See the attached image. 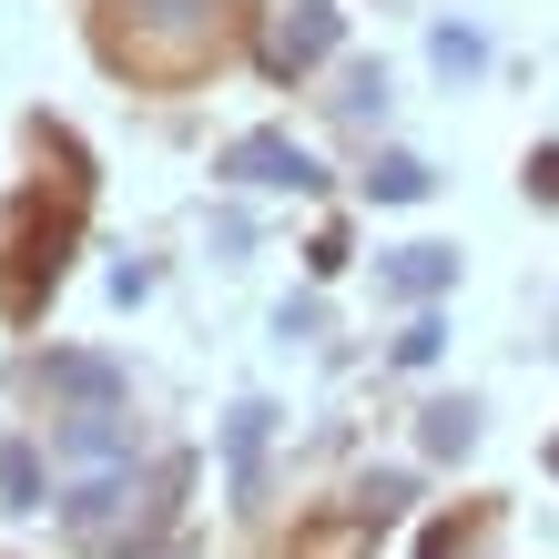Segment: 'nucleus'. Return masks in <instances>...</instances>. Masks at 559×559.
<instances>
[{
  "label": "nucleus",
  "instance_id": "nucleus-4",
  "mask_svg": "<svg viewBox=\"0 0 559 559\" xmlns=\"http://www.w3.org/2000/svg\"><path fill=\"white\" fill-rule=\"evenodd\" d=\"M214 174H224V183H254V193H265V183H295V193H316V183H325V174H316V153L295 143V133H235Z\"/></svg>",
  "mask_w": 559,
  "mask_h": 559
},
{
  "label": "nucleus",
  "instance_id": "nucleus-12",
  "mask_svg": "<svg viewBox=\"0 0 559 559\" xmlns=\"http://www.w3.org/2000/svg\"><path fill=\"white\" fill-rule=\"evenodd\" d=\"M0 509H41V457L21 438H0Z\"/></svg>",
  "mask_w": 559,
  "mask_h": 559
},
{
  "label": "nucleus",
  "instance_id": "nucleus-14",
  "mask_svg": "<svg viewBox=\"0 0 559 559\" xmlns=\"http://www.w3.org/2000/svg\"><path fill=\"white\" fill-rule=\"evenodd\" d=\"M336 112H346V122H377V112H386V72H377V61H367V72H346Z\"/></svg>",
  "mask_w": 559,
  "mask_h": 559
},
{
  "label": "nucleus",
  "instance_id": "nucleus-16",
  "mask_svg": "<svg viewBox=\"0 0 559 559\" xmlns=\"http://www.w3.org/2000/svg\"><path fill=\"white\" fill-rule=\"evenodd\" d=\"M275 336H285V346L316 336V295H285V306H275Z\"/></svg>",
  "mask_w": 559,
  "mask_h": 559
},
{
  "label": "nucleus",
  "instance_id": "nucleus-7",
  "mask_svg": "<svg viewBox=\"0 0 559 559\" xmlns=\"http://www.w3.org/2000/svg\"><path fill=\"white\" fill-rule=\"evenodd\" d=\"M386 295H407V306H427V295H448L457 285V254L448 245H397V254H386Z\"/></svg>",
  "mask_w": 559,
  "mask_h": 559
},
{
  "label": "nucleus",
  "instance_id": "nucleus-2",
  "mask_svg": "<svg viewBox=\"0 0 559 559\" xmlns=\"http://www.w3.org/2000/svg\"><path fill=\"white\" fill-rule=\"evenodd\" d=\"M193 478V457H153V468L133 478V468H72V499H61V530H72L82 549H103V559H122V549H143L163 519H174V488Z\"/></svg>",
  "mask_w": 559,
  "mask_h": 559
},
{
  "label": "nucleus",
  "instance_id": "nucleus-9",
  "mask_svg": "<svg viewBox=\"0 0 559 559\" xmlns=\"http://www.w3.org/2000/svg\"><path fill=\"white\" fill-rule=\"evenodd\" d=\"M377 530H386V519H367V509L316 519V530H295V559H367V549H377Z\"/></svg>",
  "mask_w": 559,
  "mask_h": 559
},
{
  "label": "nucleus",
  "instance_id": "nucleus-17",
  "mask_svg": "<svg viewBox=\"0 0 559 559\" xmlns=\"http://www.w3.org/2000/svg\"><path fill=\"white\" fill-rule=\"evenodd\" d=\"M530 193H549V204H559V153H530Z\"/></svg>",
  "mask_w": 559,
  "mask_h": 559
},
{
  "label": "nucleus",
  "instance_id": "nucleus-6",
  "mask_svg": "<svg viewBox=\"0 0 559 559\" xmlns=\"http://www.w3.org/2000/svg\"><path fill=\"white\" fill-rule=\"evenodd\" d=\"M265 438H275V407L245 397L235 417H224V488H235V509L265 499Z\"/></svg>",
  "mask_w": 559,
  "mask_h": 559
},
{
  "label": "nucleus",
  "instance_id": "nucleus-5",
  "mask_svg": "<svg viewBox=\"0 0 559 559\" xmlns=\"http://www.w3.org/2000/svg\"><path fill=\"white\" fill-rule=\"evenodd\" d=\"M51 448H61V468H133V417H122V397L112 407H61Z\"/></svg>",
  "mask_w": 559,
  "mask_h": 559
},
{
  "label": "nucleus",
  "instance_id": "nucleus-1",
  "mask_svg": "<svg viewBox=\"0 0 559 559\" xmlns=\"http://www.w3.org/2000/svg\"><path fill=\"white\" fill-rule=\"evenodd\" d=\"M92 41L133 82H193L224 41V0H103Z\"/></svg>",
  "mask_w": 559,
  "mask_h": 559
},
{
  "label": "nucleus",
  "instance_id": "nucleus-10",
  "mask_svg": "<svg viewBox=\"0 0 559 559\" xmlns=\"http://www.w3.org/2000/svg\"><path fill=\"white\" fill-rule=\"evenodd\" d=\"M427 61H438L448 82H478L488 72V41H478L468 21H438V31H427Z\"/></svg>",
  "mask_w": 559,
  "mask_h": 559
},
{
  "label": "nucleus",
  "instance_id": "nucleus-3",
  "mask_svg": "<svg viewBox=\"0 0 559 559\" xmlns=\"http://www.w3.org/2000/svg\"><path fill=\"white\" fill-rule=\"evenodd\" d=\"M336 41H346L336 0H265L254 11V72L265 82H306L316 61H336Z\"/></svg>",
  "mask_w": 559,
  "mask_h": 559
},
{
  "label": "nucleus",
  "instance_id": "nucleus-8",
  "mask_svg": "<svg viewBox=\"0 0 559 559\" xmlns=\"http://www.w3.org/2000/svg\"><path fill=\"white\" fill-rule=\"evenodd\" d=\"M41 386L72 397V407H112L122 397V367H112V356H41Z\"/></svg>",
  "mask_w": 559,
  "mask_h": 559
},
{
  "label": "nucleus",
  "instance_id": "nucleus-15",
  "mask_svg": "<svg viewBox=\"0 0 559 559\" xmlns=\"http://www.w3.org/2000/svg\"><path fill=\"white\" fill-rule=\"evenodd\" d=\"M438 346H448V325H438V316H417L407 336H397V367H427V356H438Z\"/></svg>",
  "mask_w": 559,
  "mask_h": 559
},
{
  "label": "nucleus",
  "instance_id": "nucleus-13",
  "mask_svg": "<svg viewBox=\"0 0 559 559\" xmlns=\"http://www.w3.org/2000/svg\"><path fill=\"white\" fill-rule=\"evenodd\" d=\"M367 193H377V204H417V193H427V163H417V153H377Z\"/></svg>",
  "mask_w": 559,
  "mask_h": 559
},
{
  "label": "nucleus",
  "instance_id": "nucleus-11",
  "mask_svg": "<svg viewBox=\"0 0 559 559\" xmlns=\"http://www.w3.org/2000/svg\"><path fill=\"white\" fill-rule=\"evenodd\" d=\"M468 448H478V407H468V397L427 407V457H468Z\"/></svg>",
  "mask_w": 559,
  "mask_h": 559
}]
</instances>
